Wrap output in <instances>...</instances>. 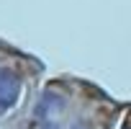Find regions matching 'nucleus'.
Returning <instances> with one entry per match:
<instances>
[{
	"label": "nucleus",
	"mask_w": 131,
	"mask_h": 129,
	"mask_svg": "<svg viewBox=\"0 0 131 129\" xmlns=\"http://www.w3.org/2000/svg\"><path fill=\"white\" fill-rule=\"evenodd\" d=\"M18 96H21V80H18V75L13 70H8V67H0V114L13 108L16 101H18Z\"/></svg>",
	"instance_id": "nucleus-1"
},
{
	"label": "nucleus",
	"mask_w": 131,
	"mask_h": 129,
	"mask_svg": "<svg viewBox=\"0 0 131 129\" xmlns=\"http://www.w3.org/2000/svg\"><path fill=\"white\" fill-rule=\"evenodd\" d=\"M44 129H57V126H54V124H46V126H44Z\"/></svg>",
	"instance_id": "nucleus-2"
},
{
	"label": "nucleus",
	"mask_w": 131,
	"mask_h": 129,
	"mask_svg": "<svg viewBox=\"0 0 131 129\" xmlns=\"http://www.w3.org/2000/svg\"><path fill=\"white\" fill-rule=\"evenodd\" d=\"M77 129H85V126H77Z\"/></svg>",
	"instance_id": "nucleus-3"
},
{
	"label": "nucleus",
	"mask_w": 131,
	"mask_h": 129,
	"mask_svg": "<svg viewBox=\"0 0 131 129\" xmlns=\"http://www.w3.org/2000/svg\"><path fill=\"white\" fill-rule=\"evenodd\" d=\"M123 129H131V126H123Z\"/></svg>",
	"instance_id": "nucleus-4"
}]
</instances>
